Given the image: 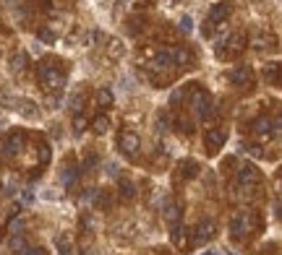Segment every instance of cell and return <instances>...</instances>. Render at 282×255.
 I'll return each mask as SVG.
<instances>
[{"label":"cell","mask_w":282,"mask_h":255,"mask_svg":"<svg viewBox=\"0 0 282 255\" xmlns=\"http://www.w3.org/2000/svg\"><path fill=\"white\" fill-rule=\"evenodd\" d=\"M162 216H165V224L172 229V226H181V219H183V203L181 201H172V203H167L165 206V211H162Z\"/></svg>","instance_id":"10"},{"label":"cell","mask_w":282,"mask_h":255,"mask_svg":"<svg viewBox=\"0 0 282 255\" xmlns=\"http://www.w3.org/2000/svg\"><path fill=\"white\" fill-rule=\"evenodd\" d=\"M259 229H262V216H259V211H238L230 216V235L235 240H243L251 232H259Z\"/></svg>","instance_id":"1"},{"label":"cell","mask_w":282,"mask_h":255,"mask_svg":"<svg viewBox=\"0 0 282 255\" xmlns=\"http://www.w3.org/2000/svg\"><path fill=\"white\" fill-rule=\"evenodd\" d=\"M39 39L47 42V44H53V42H55V34H53L50 29H42V32H39Z\"/></svg>","instance_id":"30"},{"label":"cell","mask_w":282,"mask_h":255,"mask_svg":"<svg viewBox=\"0 0 282 255\" xmlns=\"http://www.w3.org/2000/svg\"><path fill=\"white\" fill-rule=\"evenodd\" d=\"M37 78H39V86L45 89L47 94H60V91H63V83H66V76L60 73V68L53 65V60H47V63L39 65Z\"/></svg>","instance_id":"2"},{"label":"cell","mask_w":282,"mask_h":255,"mask_svg":"<svg viewBox=\"0 0 282 255\" xmlns=\"http://www.w3.org/2000/svg\"><path fill=\"white\" fill-rule=\"evenodd\" d=\"M27 247V240L21 237V235H13V240H11V252H21Z\"/></svg>","instance_id":"27"},{"label":"cell","mask_w":282,"mask_h":255,"mask_svg":"<svg viewBox=\"0 0 282 255\" xmlns=\"http://www.w3.org/2000/svg\"><path fill=\"white\" fill-rule=\"evenodd\" d=\"M92 130L97 135H105L107 130H110V120H107L105 115H99V118H94V123H92Z\"/></svg>","instance_id":"22"},{"label":"cell","mask_w":282,"mask_h":255,"mask_svg":"<svg viewBox=\"0 0 282 255\" xmlns=\"http://www.w3.org/2000/svg\"><path fill=\"white\" fill-rule=\"evenodd\" d=\"M191 232V245H204V242H209L214 235H217V224H214V219H201L193 229H188Z\"/></svg>","instance_id":"4"},{"label":"cell","mask_w":282,"mask_h":255,"mask_svg":"<svg viewBox=\"0 0 282 255\" xmlns=\"http://www.w3.org/2000/svg\"><path fill=\"white\" fill-rule=\"evenodd\" d=\"M259 182H262L259 167L256 164H241V169H238V185H241V188H253Z\"/></svg>","instance_id":"8"},{"label":"cell","mask_w":282,"mask_h":255,"mask_svg":"<svg viewBox=\"0 0 282 255\" xmlns=\"http://www.w3.org/2000/svg\"><path fill=\"white\" fill-rule=\"evenodd\" d=\"M246 50V34H233L230 42H227V50H220V58H235V55H241Z\"/></svg>","instance_id":"12"},{"label":"cell","mask_w":282,"mask_h":255,"mask_svg":"<svg viewBox=\"0 0 282 255\" xmlns=\"http://www.w3.org/2000/svg\"><path fill=\"white\" fill-rule=\"evenodd\" d=\"M55 250H58V255H71L73 252V240H71L68 232H60L55 237Z\"/></svg>","instance_id":"15"},{"label":"cell","mask_w":282,"mask_h":255,"mask_svg":"<svg viewBox=\"0 0 282 255\" xmlns=\"http://www.w3.org/2000/svg\"><path fill=\"white\" fill-rule=\"evenodd\" d=\"M230 13H233V6H230V3H214L212 11H209V16H207V24H209V26H220L222 21H227Z\"/></svg>","instance_id":"9"},{"label":"cell","mask_w":282,"mask_h":255,"mask_svg":"<svg viewBox=\"0 0 282 255\" xmlns=\"http://www.w3.org/2000/svg\"><path fill=\"white\" fill-rule=\"evenodd\" d=\"M79 175H81V169H79L76 164H68L66 169L60 172V182H63V188H73L76 180H79Z\"/></svg>","instance_id":"16"},{"label":"cell","mask_w":282,"mask_h":255,"mask_svg":"<svg viewBox=\"0 0 282 255\" xmlns=\"http://www.w3.org/2000/svg\"><path fill=\"white\" fill-rule=\"evenodd\" d=\"M0 240H3V235H0Z\"/></svg>","instance_id":"37"},{"label":"cell","mask_w":282,"mask_h":255,"mask_svg":"<svg viewBox=\"0 0 282 255\" xmlns=\"http://www.w3.org/2000/svg\"><path fill=\"white\" fill-rule=\"evenodd\" d=\"M94 206L102 208V211H110V208L115 206V195H113L110 190H97V195H94Z\"/></svg>","instance_id":"17"},{"label":"cell","mask_w":282,"mask_h":255,"mask_svg":"<svg viewBox=\"0 0 282 255\" xmlns=\"http://www.w3.org/2000/svg\"><path fill=\"white\" fill-rule=\"evenodd\" d=\"M97 39V32H89V34H84V44H86V47H89V44Z\"/></svg>","instance_id":"33"},{"label":"cell","mask_w":282,"mask_h":255,"mask_svg":"<svg viewBox=\"0 0 282 255\" xmlns=\"http://www.w3.org/2000/svg\"><path fill=\"white\" fill-rule=\"evenodd\" d=\"M267 42H269V39H267L264 34H262V37H253V44H256V47H267Z\"/></svg>","instance_id":"32"},{"label":"cell","mask_w":282,"mask_h":255,"mask_svg":"<svg viewBox=\"0 0 282 255\" xmlns=\"http://www.w3.org/2000/svg\"><path fill=\"white\" fill-rule=\"evenodd\" d=\"M84 226H86V229H92V226H94V219H92L89 214H86V216H84Z\"/></svg>","instance_id":"35"},{"label":"cell","mask_w":282,"mask_h":255,"mask_svg":"<svg viewBox=\"0 0 282 255\" xmlns=\"http://www.w3.org/2000/svg\"><path fill=\"white\" fill-rule=\"evenodd\" d=\"M170 58H172V65H191L193 63V55H191V50L188 47H175L170 52Z\"/></svg>","instance_id":"18"},{"label":"cell","mask_w":282,"mask_h":255,"mask_svg":"<svg viewBox=\"0 0 282 255\" xmlns=\"http://www.w3.org/2000/svg\"><path fill=\"white\" fill-rule=\"evenodd\" d=\"M227 78H230V83L233 86H251V78H253V73H251V68L248 65H238V68H233V71L227 73Z\"/></svg>","instance_id":"11"},{"label":"cell","mask_w":282,"mask_h":255,"mask_svg":"<svg viewBox=\"0 0 282 255\" xmlns=\"http://www.w3.org/2000/svg\"><path fill=\"white\" fill-rule=\"evenodd\" d=\"M191 109L196 112V118L199 120H209L212 115H214V107H212V99L204 89H193V94H191Z\"/></svg>","instance_id":"3"},{"label":"cell","mask_w":282,"mask_h":255,"mask_svg":"<svg viewBox=\"0 0 282 255\" xmlns=\"http://www.w3.org/2000/svg\"><path fill=\"white\" fill-rule=\"evenodd\" d=\"M118 195H120V201H125V203L136 201V185L128 180V177H118Z\"/></svg>","instance_id":"14"},{"label":"cell","mask_w":282,"mask_h":255,"mask_svg":"<svg viewBox=\"0 0 282 255\" xmlns=\"http://www.w3.org/2000/svg\"><path fill=\"white\" fill-rule=\"evenodd\" d=\"M264 76L272 78V81H277V63H269V65L264 68Z\"/></svg>","instance_id":"29"},{"label":"cell","mask_w":282,"mask_h":255,"mask_svg":"<svg viewBox=\"0 0 282 255\" xmlns=\"http://www.w3.org/2000/svg\"><path fill=\"white\" fill-rule=\"evenodd\" d=\"M86 128H89V120H86L84 115H76V118H73V130H76V133H84Z\"/></svg>","instance_id":"26"},{"label":"cell","mask_w":282,"mask_h":255,"mask_svg":"<svg viewBox=\"0 0 282 255\" xmlns=\"http://www.w3.org/2000/svg\"><path fill=\"white\" fill-rule=\"evenodd\" d=\"M18 229H24V221H11V232H13V235H18Z\"/></svg>","instance_id":"34"},{"label":"cell","mask_w":282,"mask_h":255,"mask_svg":"<svg viewBox=\"0 0 282 255\" xmlns=\"http://www.w3.org/2000/svg\"><path fill=\"white\" fill-rule=\"evenodd\" d=\"M11 71L13 73H24L27 71V52H16L11 58Z\"/></svg>","instance_id":"20"},{"label":"cell","mask_w":282,"mask_h":255,"mask_svg":"<svg viewBox=\"0 0 282 255\" xmlns=\"http://www.w3.org/2000/svg\"><path fill=\"white\" fill-rule=\"evenodd\" d=\"M37 159H39V164L45 167V164H50V159H53V154H50V146L47 144H39V151H37Z\"/></svg>","instance_id":"23"},{"label":"cell","mask_w":282,"mask_h":255,"mask_svg":"<svg viewBox=\"0 0 282 255\" xmlns=\"http://www.w3.org/2000/svg\"><path fill=\"white\" fill-rule=\"evenodd\" d=\"M24 146H27V133H24V130H13V133H8V135H6V141H3V151H6L8 156L21 154V151H24Z\"/></svg>","instance_id":"7"},{"label":"cell","mask_w":282,"mask_h":255,"mask_svg":"<svg viewBox=\"0 0 282 255\" xmlns=\"http://www.w3.org/2000/svg\"><path fill=\"white\" fill-rule=\"evenodd\" d=\"M97 161H99V159H97V154H89V156H86V159L81 161V167H79V169H81V172H92V169L97 167Z\"/></svg>","instance_id":"24"},{"label":"cell","mask_w":282,"mask_h":255,"mask_svg":"<svg viewBox=\"0 0 282 255\" xmlns=\"http://www.w3.org/2000/svg\"><path fill=\"white\" fill-rule=\"evenodd\" d=\"M139 149H141V138L136 133H120L118 135V151L125 156V159H136L139 156Z\"/></svg>","instance_id":"5"},{"label":"cell","mask_w":282,"mask_h":255,"mask_svg":"<svg viewBox=\"0 0 282 255\" xmlns=\"http://www.w3.org/2000/svg\"><path fill=\"white\" fill-rule=\"evenodd\" d=\"M225 141H227V128H209L204 133V146H207L209 154H214L217 149H222Z\"/></svg>","instance_id":"6"},{"label":"cell","mask_w":282,"mask_h":255,"mask_svg":"<svg viewBox=\"0 0 282 255\" xmlns=\"http://www.w3.org/2000/svg\"><path fill=\"white\" fill-rule=\"evenodd\" d=\"M94 99H97V104H99L102 109H105V107H113V102H115V99H113V91H110V89H99Z\"/></svg>","instance_id":"21"},{"label":"cell","mask_w":282,"mask_h":255,"mask_svg":"<svg viewBox=\"0 0 282 255\" xmlns=\"http://www.w3.org/2000/svg\"><path fill=\"white\" fill-rule=\"evenodd\" d=\"M191 29H193V21H191L188 16H183V18H181V32H186V34H188Z\"/></svg>","instance_id":"31"},{"label":"cell","mask_w":282,"mask_h":255,"mask_svg":"<svg viewBox=\"0 0 282 255\" xmlns=\"http://www.w3.org/2000/svg\"><path fill=\"white\" fill-rule=\"evenodd\" d=\"M71 109H73L76 115L84 109V94H81V91H76V94L71 97Z\"/></svg>","instance_id":"25"},{"label":"cell","mask_w":282,"mask_h":255,"mask_svg":"<svg viewBox=\"0 0 282 255\" xmlns=\"http://www.w3.org/2000/svg\"><path fill=\"white\" fill-rule=\"evenodd\" d=\"M201 255H214V252H201Z\"/></svg>","instance_id":"36"},{"label":"cell","mask_w":282,"mask_h":255,"mask_svg":"<svg viewBox=\"0 0 282 255\" xmlns=\"http://www.w3.org/2000/svg\"><path fill=\"white\" fill-rule=\"evenodd\" d=\"M149 71H165V68H175L172 65V58H170V52L167 50H160V52H155V58L149 60Z\"/></svg>","instance_id":"13"},{"label":"cell","mask_w":282,"mask_h":255,"mask_svg":"<svg viewBox=\"0 0 282 255\" xmlns=\"http://www.w3.org/2000/svg\"><path fill=\"white\" fill-rule=\"evenodd\" d=\"M18 255H47V250H45V247H29V245H27Z\"/></svg>","instance_id":"28"},{"label":"cell","mask_w":282,"mask_h":255,"mask_svg":"<svg viewBox=\"0 0 282 255\" xmlns=\"http://www.w3.org/2000/svg\"><path fill=\"white\" fill-rule=\"evenodd\" d=\"M183 180H191V177H196L199 175V161L196 159H186L181 161V172H178Z\"/></svg>","instance_id":"19"}]
</instances>
